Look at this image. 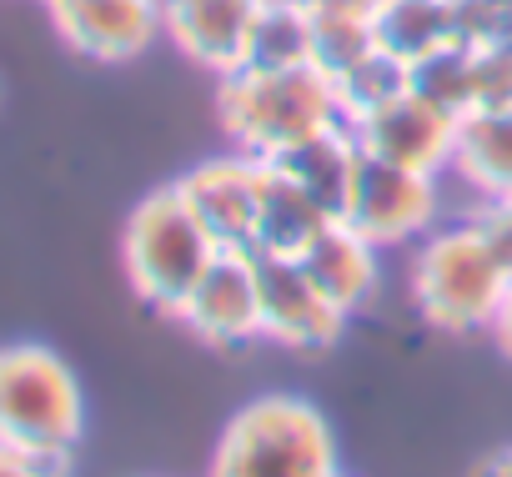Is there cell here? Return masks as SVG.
Listing matches in <instances>:
<instances>
[{"label": "cell", "mask_w": 512, "mask_h": 477, "mask_svg": "<svg viewBox=\"0 0 512 477\" xmlns=\"http://www.w3.org/2000/svg\"><path fill=\"white\" fill-rule=\"evenodd\" d=\"M206 477H347L327 412L302 392L241 402L206 457Z\"/></svg>", "instance_id": "cell-1"}, {"label": "cell", "mask_w": 512, "mask_h": 477, "mask_svg": "<svg viewBox=\"0 0 512 477\" xmlns=\"http://www.w3.org/2000/svg\"><path fill=\"white\" fill-rule=\"evenodd\" d=\"M116 252H121V277L131 297L166 322H176V312L191 302V292L206 282V272L221 257L216 236L196 221L176 181L151 186L126 211Z\"/></svg>", "instance_id": "cell-2"}, {"label": "cell", "mask_w": 512, "mask_h": 477, "mask_svg": "<svg viewBox=\"0 0 512 477\" xmlns=\"http://www.w3.org/2000/svg\"><path fill=\"white\" fill-rule=\"evenodd\" d=\"M507 282L512 267L497 257V247L467 211L447 216L412 247V267H407L412 312L447 337H472V332L487 337Z\"/></svg>", "instance_id": "cell-3"}, {"label": "cell", "mask_w": 512, "mask_h": 477, "mask_svg": "<svg viewBox=\"0 0 512 477\" xmlns=\"http://www.w3.org/2000/svg\"><path fill=\"white\" fill-rule=\"evenodd\" d=\"M332 121L342 106L317 66H241L216 81V126L226 146L256 161H277Z\"/></svg>", "instance_id": "cell-4"}, {"label": "cell", "mask_w": 512, "mask_h": 477, "mask_svg": "<svg viewBox=\"0 0 512 477\" xmlns=\"http://www.w3.org/2000/svg\"><path fill=\"white\" fill-rule=\"evenodd\" d=\"M86 442V387L46 342H0V447L71 467Z\"/></svg>", "instance_id": "cell-5"}, {"label": "cell", "mask_w": 512, "mask_h": 477, "mask_svg": "<svg viewBox=\"0 0 512 477\" xmlns=\"http://www.w3.org/2000/svg\"><path fill=\"white\" fill-rule=\"evenodd\" d=\"M447 176L412 171L397 161H377L362 151V166L352 176V191L342 201V221L362 231L372 247H417L427 231L447 221Z\"/></svg>", "instance_id": "cell-6"}, {"label": "cell", "mask_w": 512, "mask_h": 477, "mask_svg": "<svg viewBox=\"0 0 512 477\" xmlns=\"http://www.w3.org/2000/svg\"><path fill=\"white\" fill-rule=\"evenodd\" d=\"M256 292H262V342L282 352L322 357L352 327V317L292 257H256Z\"/></svg>", "instance_id": "cell-7"}, {"label": "cell", "mask_w": 512, "mask_h": 477, "mask_svg": "<svg viewBox=\"0 0 512 477\" xmlns=\"http://www.w3.org/2000/svg\"><path fill=\"white\" fill-rule=\"evenodd\" d=\"M262 181L267 161H256L236 146L196 161L176 176V191L196 211V221L216 236L221 252H251L256 242V211H262Z\"/></svg>", "instance_id": "cell-8"}, {"label": "cell", "mask_w": 512, "mask_h": 477, "mask_svg": "<svg viewBox=\"0 0 512 477\" xmlns=\"http://www.w3.org/2000/svg\"><path fill=\"white\" fill-rule=\"evenodd\" d=\"M56 41L91 66H131L161 41L156 0H41Z\"/></svg>", "instance_id": "cell-9"}, {"label": "cell", "mask_w": 512, "mask_h": 477, "mask_svg": "<svg viewBox=\"0 0 512 477\" xmlns=\"http://www.w3.org/2000/svg\"><path fill=\"white\" fill-rule=\"evenodd\" d=\"M161 41L206 76H231L251 61V31L262 0H156Z\"/></svg>", "instance_id": "cell-10"}, {"label": "cell", "mask_w": 512, "mask_h": 477, "mask_svg": "<svg viewBox=\"0 0 512 477\" xmlns=\"http://www.w3.org/2000/svg\"><path fill=\"white\" fill-rule=\"evenodd\" d=\"M176 327H186L211 352H246L262 342V292H256V257L251 252H221L206 282L191 292V302L176 312Z\"/></svg>", "instance_id": "cell-11"}, {"label": "cell", "mask_w": 512, "mask_h": 477, "mask_svg": "<svg viewBox=\"0 0 512 477\" xmlns=\"http://www.w3.org/2000/svg\"><path fill=\"white\" fill-rule=\"evenodd\" d=\"M357 131V146L377 161H397L412 171H437L447 176L452 166V146H457V116L442 111L437 101H427L422 91H402L397 101L367 111L362 121H347Z\"/></svg>", "instance_id": "cell-12"}, {"label": "cell", "mask_w": 512, "mask_h": 477, "mask_svg": "<svg viewBox=\"0 0 512 477\" xmlns=\"http://www.w3.org/2000/svg\"><path fill=\"white\" fill-rule=\"evenodd\" d=\"M447 181L467 206L512 201V106H477L457 121Z\"/></svg>", "instance_id": "cell-13"}, {"label": "cell", "mask_w": 512, "mask_h": 477, "mask_svg": "<svg viewBox=\"0 0 512 477\" xmlns=\"http://www.w3.org/2000/svg\"><path fill=\"white\" fill-rule=\"evenodd\" d=\"M302 267L347 317H362L382 292V247H372L342 216H332L327 231L302 252Z\"/></svg>", "instance_id": "cell-14"}, {"label": "cell", "mask_w": 512, "mask_h": 477, "mask_svg": "<svg viewBox=\"0 0 512 477\" xmlns=\"http://www.w3.org/2000/svg\"><path fill=\"white\" fill-rule=\"evenodd\" d=\"M332 211L307 191L297 186L282 166L267 161V181H262V211H256V242H251V257H292L302 262V252L327 231Z\"/></svg>", "instance_id": "cell-15"}, {"label": "cell", "mask_w": 512, "mask_h": 477, "mask_svg": "<svg viewBox=\"0 0 512 477\" xmlns=\"http://www.w3.org/2000/svg\"><path fill=\"white\" fill-rule=\"evenodd\" d=\"M272 166H282L297 186H307L332 216H342V201L352 191V176L362 166V146L357 131L347 121H332L322 131H312L307 141H297L292 151H282Z\"/></svg>", "instance_id": "cell-16"}, {"label": "cell", "mask_w": 512, "mask_h": 477, "mask_svg": "<svg viewBox=\"0 0 512 477\" xmlns=\"http://www.w3.org/2000/svg\"><path fill=\"white\" fill-rule=\"evenodd\" d=\"M377 41L407 66L457 46L462 41L457 0H387V11L377 16Z\"/></svg>", "instance_id": "cell-17"}, {"label": "cell", "mask_w": 512, "mask_h": 477, "mask_svg": "<svg viewBox=\"0 0 512 477\" xmlns=\"http://www.w3.org/2000/svg\"><path fill=\"white\" fill-rule=\"evenodd\" d=\"M246 66H312V6L307 0H262Z\"/></svg>", "instance_id": "cell-18"}, {"label": "cell", "mask_w": 512, "mask_h": 477, "mask_svg": "<svg viewBox=\"0 0 512 477\" xmlns=\"http://www.w3.org/2000/svg\"><path fill=\"white\" fill-rule=\"evenodd\" d=\"M412 91H422L427 101H437L442 111H452L457 121L467 111H477V46L457 41L427 61L412 66Z\"/></svg>", "instance_id": "cell-19"}, {"label": "cell", "mask_w": 512, "mask_h": 477, "mask_svg": "<svg viewBox=\"0 0 512 477\" xmlns=\"http://www.w3.org/2000/svg\"><path fill=\"white\" fill-rule=\"evenodd\" d=\"M407 86H412V66H407V61H397L392 51H382V46H377L362 66H352L347 76H337V81H332L337 106H342V121H362L367 111H377V106L397 101Z\"/></svg>", "instance_id": "cell-20"}, {"label": "cell", "mask_w": 512, "mask_h": 477, "mask_svg": "<svg viewBox=\"0 0 512 477\" xmlns=\"http://www.w3.org/2000/svg\"><path fill=\"white\" fill-rule=\"evenodd\" d=\"M377 46H382V41H377V21L312 11V66H317L327 81H337V76H347L352 66H362Z\"/></svg>", "instance_id": "cell-21"}, {"label": "cell", "mask_w": 512, "mask_h": 477, "mask_svg": "<svg viewBox=\"0 0 512 477\" xmlns=\"http://www.w3.org/2000/svg\"><path fill=\"white\" fill-rule=\"evenodd\" d=\"M477 226H482V236L497 247V257L512 267V201H477V206H462Z\"/></svg>", "instance_id": "cell-22"}, {"label": "cell", "mask_w": 512, "mask_h": 477, "mask_svg": "<svg viewBox=\"0 0 512 477\" xmlns=\"http://www.w3.org/2000/svg\"><path fill=\"white\" fill-rule=\"evenodd\" d=\"M0 477H71V467H51V462H36L16 447H0Z\"/></svg>", "instance_id": "cell-23"}, {"label": "cell", "mask_w": 512, "mask_h": 477, "mask_svg": "<svg viewBox=\"0 0 512 477\" xmlns=\"http://www.w3.org/2000/svg\"><path fill=\"white\" fill-rule=\"evenodd\" d=\"M487 342H492V347H497V357L512 367V282H507L502 307H497V317H492V327H487Z\"/></svg>", "instance_id": "cell-24"}, {"label": "cell", "mask_w": 512, "mask_h": 477, "mask_svg": "<svg viewBox=\"0 0 512 477\" xmlns=\"http://www.w3.org/2000/svg\"><path fill=\"white\" fill-rule=\"evenodd\" d=\"M312 11H327V16H362V21H377L387 11V0H307Z\"/></svg>", "instance_id": "cell-25"}, {"label": "cell", "mask_w": 512, "mask_h": 477, "mask_svg": "<svg viewBox=\"0 0 512 477\" xmlns=\"http://www.w3.org/2000/svg\"><path fill=\"white\" fill-rule=\"evenodd\" d=\"M472 477H512V442H502V447H492L477 467H472Z\"/></svg>", "instance_id": "cell-26"}]
</instances>
